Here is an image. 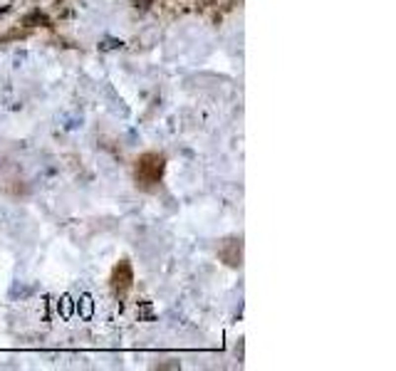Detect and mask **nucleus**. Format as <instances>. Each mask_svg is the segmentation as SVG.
Wrapping results in <instances>:
<instances>
[{
  "instance_id": "1",
  "label": "nucleus",
  "mask_w": 396,
  "mask_h": 371,
  "mask_svg": "<svg viewBox=\"0 0 396 371\" xmlns=\"http://www.w3.org/2000/svg\"><path fill=\"white\" fill-rule=\"evenodd\" d=\"M163 168H166V156L158 151H146L136 158L134 163V178L136 186L144 191H154L163 178Z\"/></svg>"
},
{
  "instance_id": "2",
  "label": "nucleus",
  "mask_w": 396,
  "mask_h": 371,
  "mask_svg": "<svg viewBox=\"0 0 396 371\" xmlns=\"http://www.w3.org/2000/svg\"><path fill=\"white\" fill-rule=\"evenodd\" d=\"M109 282H112V292H114L117 297H126V292H129L131 285H134V270H131L129 260H119V262L114 265Z\"/></svg>"
},
{
  "instance_id": "3",
  "label": "nucleus",
  "mask_w": 396,
  "mask_h": 371,
  "mask_svg": "<svg viewBox=\"0 0 396 371\" xmlns=\"http://www.w3.org/2000/svg\"><path fill=\"white\" fill-rule=\"evenodd\" d=\"M218 258L226 262V265H231V267H238L240 265V240H223L221 243V248H218Z\"/></svg>"
},
{
  "instance_id": "4",
  "label": "nucleus",
  "mask_w": 396,
  "mask_h": 371,
  "mask_svg": "<svg viewBox=\"0 0 396 371\" xmlns=\"http://www.w3.org/2000/svg\"><path fill=\"white\" fill-rule=\"evenodd\" d=\"M23 25H28V28H35V25H50V18H47L42 10H33V13H28V15L23 18Z\"/></svg>"
}]
</instances>
